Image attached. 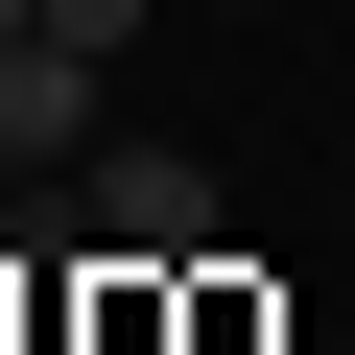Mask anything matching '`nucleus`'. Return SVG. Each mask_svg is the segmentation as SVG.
Segmentation results:
<instances>
[{
    "instance_id": "7ed1b4c3",
    "label": "nucleus",
    "mask_w": 355,
    "mask_h": 355,
    "mask_svg": "<svg viewBox=\"0 0 355 355\" xmlns=\"http://www.w3.org/2000/svg\"><path fill=\"white\" fill-rule=\"evenodd\" d=\"M48 48H95V71H119V48H142V0H48Z\"/></svg>"
},
{
    "instance_id": "f257e3e1",
    "label": "nucleus",
    "mask_w": 355,
    "mask_h": 355,
    "mask_svg": "<svg viewBox=\"0 0 355 355\" xmlns=\"http://www.w3.org/2000/svg\"><path fill=\"white\" fill-rule=\"evenodd\" d=\"M95 261H119V284H190V261H214V166H190V142H119V166H95Z\"/></svg>"
},
{
    "instance_id": "20e7f679",
    "label": "nucleus",
    "mask_w": 355,
    "mask_h": 355,
    "mask_svg": "<svg viewBox=\"0 0 355 355\" xmlns=\"http://www.w3.org/2000/svg\"><path fill=\"white\" fill-rule=\"evenodd\" d=\"M24 24H48V0H0V48H24Z\"/></svg>"
},
{
    "instance_id": "f03ea898",
    "label": "nucleus",
    "mask_w": 355,
    "mask_h": 355,
    "mask_svg": "<svg viewBox=\"0 0 355 355\" xmlns=\"http://www.w3.org/2000/svg\"><path fill=\"white\" fill-rule=\"evenodd\" d=\"M71 142H95V48L24 24V48H0V166H71Z\"/></svg>"
}]
</instances>
